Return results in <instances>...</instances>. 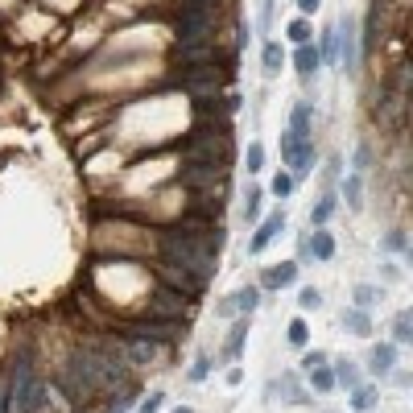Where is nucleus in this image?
Segmentation results:
<instances>
[{
  "instance_id": "1a4fd4ad",
  "label": "nucleus",
  "mask_w": 413,
  "mask_h": 413,
  "mask_svg": "<svg viewBox=\"0 0 413 413\" xmlns=\"http://www.w3.org/2000/svg\"><path fill=\"white\" fill-rule=\"evenodd\" d=\"M124 352H129V360H133V364H149V360L157 356V343H153V339H140V335H129V331H124Z\"/></svg>"
},
{
  "instance_id": "6e6552de",
  "label": "nucleus",
  "mask_w": 413,
  "mask_h": 413,
  "mask_svg": "<svg viewBox=\"0 0 413 413\" xmlns=\"http://www.w3.org/2000/svg\"><path fill=\"white\" fill-rule=\"evenodd\" d=\"M161 277L170 281V289H178V294H186V298H190V294H198V289L207 285L203 277L186 273V269H178V265H161Z\"/></svg>"
},
{
  "instance_id": "e433bc0d",
  "label": "nucleus",
  "mask_w": 413,
  "mask_h": 413,
  "mask_svg": "<svg viewBox=\"0 0 413 413\" xmlns=\"http://www.w3.org/2000/svg\"><path fill=\"white\" fill-rule=\"evenodd\" d=\"M161 405H166V401H161V393H153V397H145V401H140V413H157Z\"/></svg>"
},
{
  "instance_id": "b1692460",
  "label": "nucleus",
  "mask_w": 413,
  "mask_h": 413,
  "mask_svg": "<svg viewBox=\"0 0 413 413\" xmlns=\"http://www.w3.org/2000/svg\"><path fill=\"white\" fill-rule=\"evenodd\" d=\"M306 376H310V384H314L319 393H331V389H335V372H331L326 364H322V368H310Z\"/></svg>"
},
{
  "instance_id": "9d476101",
  "label": "nucleus",
  "mask_w": 413,
  "mask_h": 413,
  "mask_svg": "<svg viewBox=\"0 0 413 413\" xmlns=\"http://www.w3.org/2000/svg\"><path fill=\"white\" fill-rule=\"evenodd\" d=\"M368 368H372L376 376H389V372L397 368V343H376V347H372V360H368Z\"/></svg>"
},
{
  "instance_id": "ea45409f",
  "label": "nucleus",
  "mask_w": 413,
  "mask_h": 413,
  "mask_svg": "<svg viewBox=\"0 0 413 413\" xmlns=\"http://www.w3.org/2000/svg\"><path fill=\"white\" fill-rule=\"evenodd\" d=\"M322 0H298V13H302V17H306V13H314V8H319Z\"/></svg>"
},
{
  "instance_id": "a19ab883",
  "label": "nucleus",
  "mask_w": 413,
  "mask_h": 413,
  "mask_svg": "<svg viewBox=\"0 0 413 413\" xmlns=\"http://www.w3.org/2000/svg\"><path fill=\"white\" fill-rule=\"evenodd\" d=\"M174 413H194V410H186V405H178V410H174Z\"/></svg>"
},
{
  "instance_id": "a878e982",
  "label": "nucleus",
  "mask_w": 413,
  "mask_h": 413,
  "mask_svg": "<svg viewBox=\"0 0 413 413\" xmlns=\"http://www.w3.org/2000/svg\"><path fill=\"white\" fill-rule=\"evenodd\" d=\"M285 34H289V42L306 46V42H310V21H306V17H298V21H289V29H285Z\"/></svg>"
},
{
  "instance_id": "4be33fe9",
  "label": "nucleus",
  "mask_w": 413,
  "mask_h": 413,
  "mask_svg": "<svg viewBox=\"0 0 413 413\" xmlns=\"http://www.w3.org/2000/svg\"><path fill=\"white\" fill-rule=\"evenodd\" d=\"M133 405H137V393L133 389H116V397L108 401V413H129Z\"/></svg>"
},
{
  "instance_id": "f257e3e1",
  "label": "nucleus",
  "mask_w": 413,
  "mask_h": 413,
  "mask_svg": "<svg viewBox=\"0 0 413 413\" xmlns=\"http://www.w3.org/2000/svg\"><path fill=\"white\" fill-rule=\"evenodd\" d=\"M219 228L215 231H194V228H178V231H166L161 236V265H178L186 273L194 277H207L215 273V252H219Z\"/></svg>"
},
{
  "instance_id": "7ed1b4c3",
  "label": "nucleus",
  "mask_w": 413,
  "mask_h": 413,
  "mask_svg": "<svg viewBox=\"0 0 413 413\" xmlns=\"http://www.w3.org/2000/svg\"><path fill=\"white\" fill-rule=\"evenodd\" d=\"M186 310H190V302H186V294H178V289H157V294L149 298V319L182 322Z\"/></svg>"
},
{
  "instance_id": "4c0bfd02",
  "label": "nucleus",
  "mask_w": 413,
  "mask_h": 413,
  "mask_svg": "<svg viewBox=\"0 0 413 413\" xmlns=\"http://www.w3.org/2000/svg\"><path fill=\"white\" fill-rule=\"evenodd\" d=\"M368 161H372V153H368V145H360V149H356V174H364Z\"/></svg>"
},
{
  "instance_id": "f03ea898",
  "label": "nucleus",
  "mask_w": 413,
  "mask_h": 413,
  "mask_svg": "<svg viewBox=\"0 0 413 413\" xmlns=\"http://www.w3.org/2000/svg\"><path fill=\"white\" fill-rule=\"evenodd\" d=\"M186 157H190V166H211V170H228L231 161V140L224 129H198L194 137L186 140Z\"/></svg>"
},
{
  "instance_id": "c85d7f7f",
  "label": "nucleus",
  "mask_w": 413,
  "mask_h": 413,
  "mask_svg": "<svg viewBox=\"0 0 413 413\" xmlns=\"http://www.w3.org/2000/svg\"><path fill=\"white\" fill-rule=\"evenodd\" d=\"M261 198H265L261 190H248V198H244V219H248V224L261 219Z\"/></svg>"
},
{
  "instance_id": "5701e85b",
  "label": "nucleus",
  "mask_w": 413,
  "mask_h": 413,
  "mask_svg": "<svg viewBox=\"0 0 413 413\" xmlns=\"http://www.w3.org/2000/svg\"><path fill=\"white\" fill-rule=\"evenodd\" d=\"M281 62H285L281 46H277V42H265V75H269V79H273V75H281Z\"/></svg>"
},
{
  "instance_id": "c9c22d12",
  "label": "nucleus",
  "mask_w": 413,
  "mask_h": 413,
  "mask_svg": "<svg viewBox=\"0 0 413 413\" xmlns=\"http://www.w3.org/2000/svg\"><path fill=\"white\" fill-rule=\"evenodd\" d=\"M207 372H211V356H198L190 368V380H207Z\"/></svg>"
},
{
  "instance_id": "f3484780",
  "label": "nucleus",
  "mask_w": 413,
  "mask_h": 413,
  "mask_svg": "<svg viewBox=\"0 0 413 413\" xmlns=\"http://www.w3.org/2000/svg\"><path fill=\"white\" fill-rule=\"evenodd\" d=\"M343 326H347L352 335H360V339H368V335H372V322H368V310H360V306L343 310Z\"/></svg>"
},
{
  "instance_id": "412c9836",
  "label": "nucleus",
  "mask_w": 413,
  "mask_h": 413,
  "mask_svg": "<svg viewBox=\"0 0 413 413\" xmlns=\"http://www.w3.org/2000/svg\"><path fill=\"white\" fill-rule=\"evenodd\" d=\"M393 343H413V314L401 310L397 322H393Z\"/></svg>"
},
{
  "instance_id": "cd10ccee",
  "label": "nucleus",
  "mask_w": 413,
  "mask_h": 413,
  "mask_svg": "<svg viewBox=\"0 0 413 413\" xmlns=\"http://www.w3.org/2000/svg\"><path fill=\"white\" fill-rule=\"evenodd\" d=\"M335 215V194H326V198H319L314 203V211H310V224H326Z\"/></svg>"
},
{
  "instance_id": "473e14b6",
  "label": "nucleus",
  "mask_w": 413,
  "mask_h": 413,
  "mask_svg": "<svg viewBox=\"0 0 413 413\" xmlns=\"http://www.w3.org/2000/svg\"><path fill=\"white\" fill-rule=\"evenodd\" d=\"M306 339H310V326L302 319H294L289 322V343H294V347H306Z\"/></svg>"
},
{
  "instance_id": "58836bf2",
  "label": "nucleus",
  "mask_w": 413,
  "mask_h": 413,
  "mask_svg": "<svg viewBox=\"0 0 413 413\" xmlns=\"http://www.w3.org/2000/svg\"><path fill=\"white\" fill-rule=\"evenodd\" d=\"M273 21V0H261V29H269Z\"/></svg>"
},
{
  "instance_id": "f8f14e48",
  "label": "nucleus",
  "mask_w": 413,
  "mask_h": 413,
  "mask_svg": "<svg viewBox=\"0 0 413 413\" xmlns=\"http://www.w3.org/2000/svg\"><path fill=\"white\" fill-rule=\"evenodd\" d=\"M294 66H298V75H302V83H310V79H314V71L322 66L319 50L310 46V42H306V46H298V54H294Z\"/></svg>"
},
{
  "instance_id": "6ab92c4d",
  "label": "nucleus",
  "mask_w": 413,
  "mask_h": 413,
  "mask_svg": "<svg viewBox=\"0 0 413 413\" xmlns=\"http://www.w3.org/2000/svg\"><path fill=\"white\" fill-rule=\"evenodd\" d=\"M331 372H335V384H343V389H356L360 384V368L352 364V360H339Z\"/></svg>"
},
{
  "instance_id": "4468645a",
  "label": "nucleus",
  "mask_w": 413,
  "mask_h": 413,
  "mask_svg": "<svg viewBox=\"0 0 413 413\" xmlns=\"http://www.w3.org/2000/svg\"><path fill=\"white\" fill-rule=\"evenodd\" d=\"M294 281H298V265H294V261H281L277 269L265 273L261 285H265V289H285V285H294Z\"/></svg>"
},
{
  "instance_id": "393cba45",
  "label": "nucleus",
  "mask_w": 413,
  "mask_h": 413,
  "mask_svg": "<svg viewBox=\"0 0 413 413\" xmlns=\"http://www.w3.org/2000/svg\"><path fill=\"white\" fill-rule=\"evenodd\" d=\"M360 194H364V182H360V174H352V178H343V198H347L352 207H360V203H364Z\"/></svg>"
},
{
  "instance_id": "bb28decb",
  "label": "nucleus",
  "mask_w": 413,
  "mask_h": 413,
  "mask_svg": "<svg viewBox=\"0 0 413 413\" xmlns=\"http://www.w3.org/2000/svg\"><path fill=\"white\" fill-rule=\"evenodd\" d=\"M380 248H384V252H410V236H405V231H389V236L380 240Z\"/></svg>"
},
{
  "instance_id": "2eb2a0df",
  "label": "nucleus",
  "mask_w": 413,
  "mask_h": 413,
  "mask_svg": "<svg viewBox=\"0 0 413 413\" xmlns=\"http://www.w3.org/2000/svg\"><path fill=\"white\" fill-rule=\"evenodd\" d=\"M356 413H372L376 405H380V393L372 389V384H356V393H352V401H347Z\"/></svg>"
},
{
  "instance_id": "0eeeda50",
  "label": "nucleus",
  "mask_w": 413,
  "mask_h": 413,
  "mask_svg": "<svg viewBox=\"0 0 413 413\" xmlns=\"http://www.w3.org/2000/svg\"><path fill=\"white\" fill-rule=\"evenodd\" d=\"M256 302H261V289H256V285H244V289H236L228 302L219 306V314H252Z\"/></svg>"
},
{
  "instance_id": "9b49d317",
  "label": "nucleus",
  "mask_w": 413,
  "mask_h": 413,
  "mask_svg": "<svg viewBox=\"0 0 413 413\" xmlns=\"http://www.w3.org/2000/svg\"><path fill=\"white\" fill-rule=\"evenodd\" d=\"M310 124H314V103L302 99V103L294 108V116H289V133L302 137V140H310Z\"/></svg>"
},
{
  "instance_id": "ddd939ff",
  "label": "nucleus",
  "mask_w": 413,
  "mask_h": 413,
  "mask_svg": "<svg viewBox=\"0 0 413 413\" xmlns=\"http://www.w3.org/2000/svg\"><path fill=\"white\" fill-rule=\"evenodd\" d=\"M277 393H285V401H306V393L298 389V376H294V372H285L281 380H269V389H265V397L273 401Z\"/></svg>"
},
{
  "instance_id": "a211bd4d",
  "label": "nucleus",
  "mask_w": 413,
  "mask_h": 413,
  "mask_svg": "<svg viewBox=\"0 0 413 413\" xmlns=\"http://www.w3.org/2000/svg\"><path fill=\"white\" fill-rule=\"evenodd\" d=\"M244 339H248V314H244V319H240L236 326H231V335H228V347H224V356H228V360H236V356H240V347H244Z\"/></svg>"
},
{
  "instance_id": "aec40b11",
  "label": "nucleus",
  "mask_w": 413,
  "mask_h": 413,
  "mask_svg": "<svg viewBox=\"0 0 413 413\" xmlns=\"http://www.w3.org/2000/svg\"><path fill=\"white\" fill-rule=\"evenodd\" d=\"M352 298H356V306H360V310H372V306H380V302H384V294H380L376 285H356V289H352Z\"/></svg>"
},
{
  "instance_id": "423d86ee",
  "label": "nucleus",
  "mask_w": 413,
  "mask_h": 413,
  "mask_svg": "<svg viewBox=\"0 0 413 413\" xmlns=\"http://www.w3.org/2000/svg\"><path fill=\"white\" fill-rule=\"evenodd\" d=\"M281 231H285V211H273V215H269V219H265V224L256 228V236L248 240V252H265V248L273 244Z\"/></svg>"
},
{
  "instance_id": "f704fd0d",
  "label": "nucleus",
  "mask_w": 413,
  "mask_h": 413,
  "mask_svg": "<svg viewBox=\"0 0 413 413\" xmlns=\"http://www.w3.org/2000/svg\"><path fill=\"white\" fill-rule=\"evenodd\" d=\"M322 364H331V356H326V352H319V347L302 356V372H310V368H322Z\"/></svg>"
},
{
  "instance_id": "2f4dec72",
  "label": "nucleus",
  "mask_w": 413,
  "mask_h": 413,
  "mask_svg": "<svg viewBox=\"0 0 413 413\" xmlns=\"http://www.w3.org/2000/svg\"><path fill=\"white\" fill-rule=\"evenodd\" d=\"M319 58L322 62H335V25L322 29V42H319Z\"/></svg>"
},
{
  "instance_id": "c756f323",
  "label": "nucleus",
  "mask_w": 413,
  "mask_h": 413,
  "mask_svg": "<svg viewBox=\"0 0 413 413\" xmlns=\"http://www.w3.org/2000/svg\"><path fill=\"white\" fill-rule=\"evenodd\" d=\"M298 306H302V310H319V306H322V294L314 289V285H302V294H298Z\"/></svg>"
},
{
  "instance_id": "72a5a7b5",
  "label": "nucleus",
  "mask_w": 413,
  "mask_h": 413,
  "mask_svg": "<svg viewBox=\"0 0 413 413\" xmlns=\"http://www.w3.org/2000/svg\"><path fill=\"white\" fill-rule=\"evenodd\" d=\"M269 190H273L277 198H285V194H294V174H285V170H281V174L273 178V182H269Z\"/></svg>"
},
{
  "instance_id": "20e7f679",
  "label": "nucleus",
  "mask_w": 413,
  "mask_h": 413,
  "mask_svg": "<svg viewBox=\"0 0 413 413\" xmlns=\"http://www.w3.org/2000/svg\"><path fill=\"white\" fill-rule=\"evenodd\" d=\"M281 157H285V166H289L294 174H306V170L314 166V140H302V137H294V133H281Z\"/></svg>"
},
{
  "instance_id": "39448f33",
  "label": "nucleus",
  "mask_w": 413,
  "mask_h": 413,
  "mask_svg": "<svg viewBox=\"0 0 413 413\" xmlns=\"http://www.w3.org/2000/svg\"><path fill=\"white\" fill-rule=\"evenodd\" d=\"M335 58L343 71H356L360 66V38H356V21L343 17V25L335 29Z\"/></svg>"
},
{
  "instance_id": "7c9ffc66",
  "label": "nucleus",
  "mask_w": 413,
  "mask_h": 413,
  "mask_svg": "<svg viewBox=\"0 0 413 413\" xmlns=\"http://www.w3.org/2000/svg\"><path fill=\"white\" fill-rule=\"evenodd\" d=\"M256 170H265V145L261 140L248 145V174H256Z\"/></svg>"
},
{
  "instance_id": "dca6fc26",
  "label": "nucleus",
  "mask_w": 413,
  "mask_h": 413,
  "mask_svg": "<svg viewBox=\"0 0 413 413\" xmlns=\"http://www.w3.org/2000/svg\"><path fill=\"white\" fill-rule=\"evenodd\" d=\"M306 252H310V256H319V261H331V256H335V240H331V231H314V236H306Z\"/></svg>"
}]
</instances>
